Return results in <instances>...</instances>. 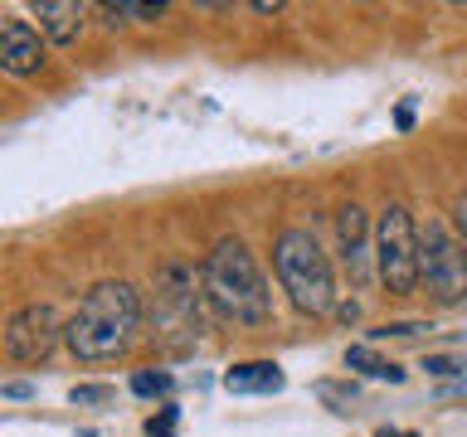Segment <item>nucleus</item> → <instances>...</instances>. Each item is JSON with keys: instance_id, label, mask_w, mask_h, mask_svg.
I'll return each instance as SVG.
<instances>
[{"instance_id": "f257e3e1", "label": "nucleus", "mask_w": 467, "mask_h": 437, "mask_svg": "<svg viewBox=\"0 0 467 437\" xmlns=\"http://www.w3.org/2000/svg\"><path fill=\"white\" fill-rule=\"evenodd\" d=\"M137 330H141V291L131 282H98L78 301V311L68 316L64 345L78 360L98 364V360L127 355L131 340H137Z\"/></svg>"}, {"instance_id": "f03ea898", "label": "nucleus", "mask_w": 467, "mask_h": 437, "mask_svg": "<svg viewBox=\"0 0 467 437\" xmlns=\"http://www.w3.org/2000/svg\"><path fill=\"white\" fill-rule=\"evenodd\" d=\"M200 287L224 320L263 326V320L273 316V291L263 282L254 253H248L239 239H219L210 248V258H204V268H200Z\"/></svg>"}, {"instance_id": "7ed1b4c3", "label": "nucleus", "mask_w": 467, "mask_h": 437, "mask_svg": "<svg viewBox=\"0 0 467 437\" xmlns=\"http://www.w3.org/2000/svg\"><path fill=\"white\" fill-rule=\"evenodd\" d=\"M273 268H277V282H283V291L302 316H331L336 311V277H331V262L321 253V243L312 239V229L277 233Z\"/></svg>"}, {"instance_id": "20e7f679", "label": "nucleus", "mask_w": 467, "mask_h": 437, "mask_svg": "<svg viewBox=\"0 0 467 437\" xmlns=\"http://www.w3.org/2000/svg\"><path fill=\"white\" fill-rule=\"evenodd\" d=\"M375 268L389 297L419 291V229L404 204H389L375 224Z\"/></svg>"}, {"instance_id": "39448f33", "label": "nucleus", "mask_w": 467, "mask_h": 437, "mask_svg": "<svg viewBox=\"0 0 467 437\" xmlns=\"http://www.w3.org/2000/svg\"><path fill=\"white\" fill-rule=\"evenodd\" d=\"M419 287L433 306L467 301V248L443 224L419 229Z\"/></svg>"}, {"instance_id": "423d86ee", "label": "nucleus", "mask_w": 467, "mask_h": 437, "mask_svg": "<svg viewBox=\"0 0 467 437\" xmlns=\"http://www.w3.org/2000/svg\"><path fill=\"white\" fill-rule=\"evenodd\" d=\"M58 335H64V326H58L54 306H25V311H15L10 326H5V355L15 364H39V360H49Z\"/></svg>"}, {"instance_id": "0eeeda50", "label": "nucleus", "mask_w": 467, "mask_h": 437, "mask_svg": "<svg viewBox=\"0 0 467 437\" xmlns=\"http://www.w3.org/2000/svg\"><path fill=\"white\" fill-rule=\"evenodd\" d=\"M0 68L15 73V78H29V73L44 68V44H39V29L29 20L0 15Z\"/></svg>"}, {"instance_id": "6e6552de", "label": "nucleus", "mask_w": 467, "mask_h": 437, "mask_svg": "<svg viewBox=\"0 0 467 437\" xmlns=\"http://www.w3.org/2000/svg\"><path fill=\"white\" fill-rule=\"evenodd\" d=\"M336 233H341V258H346V272L356 277V282H365L370 277V218H365V209H356V204H346L341 214H336Z\"/></svg>"}, {"instance_id": "1a4fd4ad", "label": "nucleus", "mask_w": 467, "mask_h": 437, "mask_svg": "<svg viewBox=\"0 0 467 437\" xmlns=\"http://www.w3.org/2000/svg\"><path fill=\"white\" fill-rule=\"evenodd\" d=\"M35 20L54 44H73L83 35V5H73V0H39Z\"/></svg>"}, {"instance_id": "9d476101", "label": "nucleus", "mask_w": 467, "mask_h": 437, "mask_svg": "<svg viewBox=\"0 0 467 437\" xmlns=\"http://www.w3.org/2000/svg\"><path fill=\"white\" fill-rule=\"evenodd\" d=\"M287 379L283 370H277L273 360H254V364H234V370L224 374V389L229 393H277Z\"/></svg>"}, {"instance_id": "9b49d317", "label": "nucleus", "mask_w": 467, "mask_h": 437, "mask_svg": "<svg viewBox=\"0 0 467 437\" xmlns=\"http://www.w3.org/2000/svg\"><path fill=\"white\" fill-rule=\"evenodd\" d=\"M346 370H360V374H370V379H389V384H404V370L394 360L385 355H375L370 345H350L346 350Z\"/></svg>"}, {"instance_id": "f8f14e48", "label": "nucleus", "mask_w": 467, "mask_h": 437, "mask_svg": "<svg viewBox=\"0 0 467 437\" xmlns=\"http://www.w3.org/2000/svg\"><path fill=\"white\" fill-rule=\"evenodd\" d=\"M131 393H141V399H161V393H171V374L137 370V374H131Z\"/></svg>"}, {"instance_id": "ddd939ff", "label": "nucleus", "mask_w": 467, "mask_h": 437, "mask_svg": "<svg viewBox=\"0 0 467 437\" xmlns=\"http://www.w3.org/2000/svg\"><path fill=\"white\" fill-rule=\"evenodd\" d=\"M423 370H429L433 379H462L467 364L462 360H448V355H429V360H423Z\"/></svg>"}, {"instance_id": "4468645a", "label": "nucleus", "mask_w": 467, "mask_h": 437, "mask_svg": "<svg viewBox=\"0 0 467 437\" xmlns=\"http://www.w3.org/2000/svg\"><path fill=\"white\" fill-rule=\"evenodd\" d=\"M175 418H181V413H175V408L166 403L151 422H146V437H175Z\"/></svg>"}, {"instance_id": "2eb2a0df", "label": "nucleus", "mask_w": 467, "mask_h": 437, "mask_svg": "<svg viewBox=\"0 0 467 437\" xmlns=\"http://www.w3.org/2000/svg\"><path fill=\"white\" fill-rule=\"evenodd\" d=\"M108 15H137V20H161V15H166V5H131V0H122V5H108Z\"/></svg>"}, {"instance_id": "dca6fc26", "label": "nucleus", "mask_w": 467, "mask_h": 437, "mask_svg": "<svg viewBox=\"0 0 467 437\" xmlns=\"http://www.w3.org/2000/svg\"><path fill=\"white\" fill-rule=\"evenodd\" d=\"M429 330V320H389V326H379V335H419Z\"/></svg>"}, {"instance_id": "f3484780", "label": "nucleus", "mask_w": 467, "mask_h": 437, "mask_svg": "<svg viewBox=\"0 0 467 437\" xmlns=\"http://www.w3.org/2000/svg\"><path fill=\"white\" fill-rule=\"evenodd\" d=\"M108 399V389H98V384H88V389H73V403H102Z\"/></svg>"}, {"instance_id": "a211bd4d", "label": "nucleus", "mask_w": 467, "mask_h": 437, "mask_svg": "<svg viewBox=\"0 0 467 437\" xmlns=\"http://www.w3.org/2000/svg\"><path fill=\"white\" fill-rule=\"evenodd\" d=\"M452 218H458V229H462V248H467V195L458 199V209H452Z\"/></svg>"}, {"instance_id": "6ab92c4d", "label": "nucleus", "mask_w": 467, "mask_h": 437, "mask_svg": "<svg viewBox=\"0 0 467 437\" xmlns=\"http://www.w3.org/2000/svg\"><path fill=\"white\" fill-rule=\"evenodd\" d=\"M5 393H10V399H29V393H35V389H29L25 379H15V384H5Z\"/></svg>"}, {"instance_id": "aec40b11", "label": "nucleus", "mask_w": 467, "mask_h": 437, "mask_svg": "<svg viewBox=\"0 0 467 437\" xmlns=\"http://www.w3.org/2000/svg\"><path fill=\"white\" fill-rule=\"evenodd\" d=\"M394 122H400V131H409V127H414V107H409V102H404V107H400V117H394Z\"/></svg>"}, {"instance_id": "412c9836", "label": "nucleus", "mask_w": 467, "mask_h": 437, "mask_svg": "<svg viewBox=\"0 0 467 437\" xmlns=\"http://www.w3.org/2000/svg\"><path fill=\"white\" fill-rule=\"evenodd\" d=\"M400 437H419V432H400Z\"/></svg>"}]
</instances>
